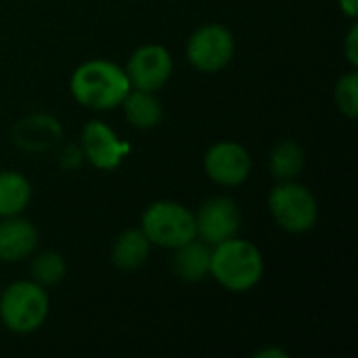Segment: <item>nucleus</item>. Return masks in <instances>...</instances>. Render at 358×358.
<instances>
[{"label": "nucleus", "mask_w": 358, "mask_h": 358, "mask_svg": "<svg viewBox=\"0 0 358 358\" xmlns=\"http://www.w3.org/2000/svg\"><path fill=\"white\" fill-rule=\"evenodd\" d=\"M174 71V59L170 50L162 44H143L138 46L126 65V76L132 88L155 92L170 80Z\"/></svg>", "instance_id": "obj_9"}, {"label": "nucleus", "mask_w": 358, "mask_h": 358, "mask_svg": "<svg viewBox=\"0 0 358 358\" xmlns=\"http://www.w3.org/2000/svg\"><path fill=\"white\" fill-rule=\"evenodd\" d=\"M210 275L218 285L229 292L243 294L256 287L264 275V258L256 243L231 237L212 245L210 254Z\"/></svg>", "instance_id": "obj_2"}, {"label": "nucleus", "mask_w": 358, "mask_h": 358, "mask_svg": "<svg viewBox=\"0 0 358 358\" xmlns=\"http://www.w3.org/2000/svg\"><path fill=\"white\" fill-rule=\"evenodd\" d=\"M334 96H336V105L338 109L355 120L358 115V73L352 69L348 73H344L338 84H336V90H334Z\"/></svg>", "instance_id": "obj_19"}, {"label": "nucleus", "mask_w": 358, "mask_h": 358, "mask_svg": "<svg viewBox=\"0 0 358 358\" xmlns=\"http://www.w3.org/2000/svg\"><path fill=\"white\" fill-rule=\"evenodd\" d=\"M344 52H346V57H348L350 65H352V67H357L358 65V27L357 25H352V27H350V31H348V36H346Z\"/></svg>", "instance_id": "obj_20"}, {"label": "nucleus", "mask_w": 358, "mask_h": 358, "mask_svg": "<svg viewBox=\"0 0 358 358\" xmlns=\"http://www.w3.org/2000/svg\"><path fill=\"white\" fill-rule=\"evenodd\" d=\"M338 4H340V10H342L346 17H350V19H357L358 0H338Z\"/></svg>", "instance_id": "obj_21"}, {"label": "nucleus", "mask_w": 358, "mask_h": 358, "mask_svg": "<svg viewBox=\"0 0 358 358\" xmlns=\"http://www.w3.org/2000/svg\"><path fill=\"white\" fill-rule=\"evenodd\" d=\"M210 254L212 248L197 237L174 248V260H172L174 275L187 283L203 281L210 275Z\"/></svg>", "instance_id": "obj_13"}, {"label": "nucleus", "mask_w": 358, "mask_h": 358, "mask_svg": "<svg viewBox=\"0 0 358 358\" xmlns=\"http://www.w3.org/2000/svg\"><path fill=\"white\" fill-rule=\"evenodd\" d=\"M138 229L151 245L174 250L195 239V214L185 203L159 199L145 208Z\"/></svg>", "instance_id": "obj_4"}, {"label": "nucleus", "mask_w": 358, "mask_h": 358, "mask_svg": "<svg viewBox=\"0 0 358 358\" xmlns=\"http://www.w3.org/2000/svg\"><path fill=\"white\" fill-rule=\"evenodd\" d=\"M268 212L279 229L302 235L315 229L319 203L310 189L296 180H281L268 195Z\"/></svg>", "instance_id": "obj_5"}, {"label": "nucleus", "mask_w": 358, "mask_h": 358, "mask_svg": "<svg viewBox=\"0 0 358 358\" xmlns=\"http://www.w3.org/2000/svg\"><path fill=\"white\" fill-rule=\"evenodd\" d=\"M149 252H151V243L143 235V231L126 229L115 237L111 245V262L120 271H136L147 262Z\"/></svg>", "instance_id": "obj_15"}, {"label": "nucleus", "mask_w": 358, "mask_h": 358, "mask_svg": "<svg viewBox=\"0 0 358 358\" xmlns=\"http://www.w3.org/2000/svg\"><path fill=\"white\" fill-rule=\"evenodd\" d=\"M31 264H29V275L31 281L40 283L42 287H52L61 283L67 275V264L59 252L46 250L40 254H31Z\"/></svg>", "instance_id": "obj_18"}, {"label": "nucleus", "mask_w": 358, "mask_h": 358, "mask_svg": "<svg viewBox=\"0 0 358 358\" xmlns=\"http://www.w3.org/2000/svg\"><path fill=\"white\" fill-rule=\"evenodd\" d=\"M0 292H2V289H0Z\"/></svg>", "instance_id": "obj_23"}, {"label": "nucleus", "mask_w": 358, "mask_h": 358, "mask_svg": "<svg viewBox=\"0 0 358 358\" xmlns=\"http://www.w3.org/2000/svg\"><path fill=\"white\" fill-rule=\"evenodd\" d=\"M203 170L208 178L220 187H237L248 180L252 157L243 145L235 141H218L206 151Z\"/></svg>", "instance_id": "obj_10"}, {"label": "nucleus", "mask_w": 358, "mask_h": 358, "mask_svg": "<svg viewBox=\"0 0 358 358\" xmlns=\"http://www.w3.org/2000/svg\"><path fill=\"white\" fill-rule=\"evenodd\" d=\"M256 357H287V355H285V352H279V350H273V348H271V350H260V352H256Z\"/></svg>", "instance_id": "obj_22"}, {"label": "nucleus", "mask_w": 358, "mask_h": 358, "mask_svg": "<svg viewBox=\"0 0 358 358\" xmlns=\"http://www.w3.org/2000/svg\"><path fill=\"white\" fill-rule=\"evenodd\" d=\"M304 164H306L304 147L292 138L277 143L271 151V157H268V170L279 182L281 180H296L302 174Z\"/></svg>", "instance_id": "obj_17"}, {"label": "nucleus", "mask_w": 358, "mask_h": 358, "mask_svg": "<svg viewBox=\"0 0 358 358\" xmlns=\"http://www.w3.org/2000/svg\"><path fill=\"white\" fill-rule=\"evenodd\" d=\"M50 310V300L46 289L31 281H15L0 292V323L19 336L38 331Z\"/></svg>", "instance_id": "obj_3"}, {"label": "nucleus", "mask_w": 358, "mask_h": 358, "mask_svg": "<svg viewBox=\"0 0 358 358\" xmlns=\"http://www.w3.org/2000/svg\"><path fill=\"white\" fill-rule=\"evenodd\" d=\"M239 227H241L239 206L227 195L210 197L199 206L195 214V237L208 243L210 248L235 237Z\"/></svg>", "instance_id": "obj_8"}, {"label": "nucleus", "mask_w": 358, "mask_h": 358, "mask_svg": "<svg viewBox=\"0 0 358 358\" xmlns=\"http://www.w3.org/2000/svg\"><path fill=\"white\" fill-rule=\"evenodd\" d=\"M80 151L84 159L96 170L109 172L122 166V162L132 151L130 143H124L117 132L101 120H90L84 124L80 134Z\"/></svg>", "instance_id": "obj_7"}, {"label": "nucleus", "mask_w": 358, "mask_h": 358, "mask_svg": "<svg viewBox=\"0 0 358 358\" xmlns=\"http://www.w3.org/2000/svg\"><path fill=\"white\" fill-rule=\"evenodd\" d=\"M124 115L126 120L136 128V130H153L162 124L164 120V107L162 101L155 96V92L149 90H138L132 88L126 99L122 101Z\"/></svg>", "instance_id": "obj_14"}, {"label": "nucleus", "mask_w": 358, "mask_h": 358, "mask_svg": "<svg viewBox=\"0 0 358 358\" xmlns=\"http://www.w3.org/2000/svg\"><path fill=\"white\" fill-rule=\"evenodd\" d=\"M38 248V229L19 216H8L0 220V260L21 262L29 258Z\"/></svg>", "instance_id": "obj_11"}, {"label": "nucleus", "mask_w": 358, "mask_h": 358, "mask_svg": "<svg viewBox=\"0 0 358 358\" xmlns=\"http://www.w3.org/2000/svg\"><path fill=\"white\" fill-rule=\"evenodd\" d=\"M71 96L88 109L111 111L132 90L126 69L107 59H90L76 67L69 80Z\"/></svg>", "instance_id": "obj_1"}, {"label": "nucleus", "mask_w": 358, "mask_h": 358, "mask_svg": "<svg viewBox=\"0 0 358 358\" xmlns=\"http://www.w3.org/2000/svg\"><path fill=\"white\" fill-rule=\"evenodd\" d=\"M185 55L197 71L216 73L233 61L235 38L229 27L220 23H206L189 36Z\"/></svg>", "instance_id": "obj_6"}, {"label": "nucleus", "mask_w": 358, "mask_h": 358, "mask_svg": "<svg viewBox=\"0 0 358 358\" xmlns=\"http://www.w3.org/2000/svg\"><path fill=\"white\" fill-rule=\"evenodd\" d=\"M63 136L59 120L50 115H29L21 120L15 128V143L25 151H44Z\"/></svg>", "instance_id": "obj_12"}, {"label": "nucleus", "mask_w": 358, "mask_h": 358, "mask_svg": "<svg viewBox=\"0 0 358 358\" xmlns=\"http://www.w3.org/2000/svg\"><path fill=\"white\" fill-rule=\"evenodd\" d=\"M31 201V185L17 170H0V218L19 216Z\"/></svg>", "instance_id": "obj_16"}]
</instances>
